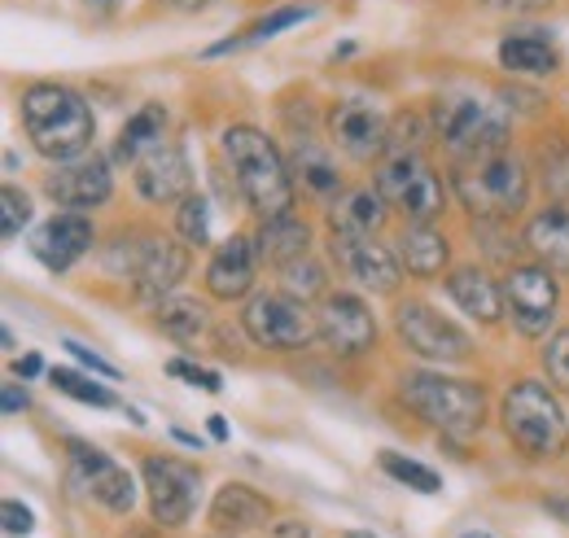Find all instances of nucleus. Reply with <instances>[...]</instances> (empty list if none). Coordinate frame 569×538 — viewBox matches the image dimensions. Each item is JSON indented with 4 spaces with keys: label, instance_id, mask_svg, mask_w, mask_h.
<instances>
[{
    "label": "nucleus",
    "instance_id": "nucleus-11",
    "mask_svg": "<svg viewBox=\"0 0 569 538\" xmlns=\"http://www.w3.org/2000/svg\"><path fill=\"white\" fill-rule=\"evenodd\" d=\"M144 495H149V517L153 526L162 530H180L193 508H198V495H202V472L184 460H171V456H149L144 460Z\"/></svg>",
    "mask_w": 569,
    "mask_h": 538
},
{
    "label": "nucleus",
    "instance_id": "nucleus-30",
    "mask_svg": "<svg viewBox=\"0 0 569 538\" xmlns=\"http://www.w3.org/2000/svg\"><path fill=\"white\" fill-rule=\"evenodd\" d=\"M499 62L512 74H552L557 70V49L543 36H508L499 44Z\"/></svg>",
    "mask_w": 569,
    "mask_h": 538
},
{
    "label": "nucleus",
    "instance_id": "nucleus-44",
    "mask_svg": "<svg viewBox=\"0 0 569 538\" xmlns=\"http://www.w3.org/2000/svg\"><path fill=\"white\" fill-rule=\"evenodd\" d=\"M40 372H44V359H40V355H22V359H18V377H22V381H31V377H40Z\"/></svg>",
    "mask_w": 569,
    "mask_h": 538
},
{
    "label": "nucleus",
    "instance_id": "nucleus-42",
    "mask_svg": "<svg viewBox=\"0 0 569 538\" xmlns=\"http://www.w3.org/2000/svg\"><path fill=\"white\" fill-rule=\"evenodd\" d=\"M27 411V390L22 386H4V416H18Z\"/></svg>",
    "mask_w": 569,
    "mask_h": 538
},
{
    "label": "nucleus",
    "instance_id": "nucleus-21",
    "mask_svg": "<svg viewBox=\"0 0 569 538\" xmlns=\"http://www.w3.org/2000/svg\"><path fill=\"white\" fill-rule=\"evenodd\" d=\"M268 521H272V504L241 481H228L211 499V526L223 535H246V530H259Z\"/></svg>",
    "mask_w": 569,
    "mask_h": 538
},
{
    "label": "nucleus",
    "instance_id": "nucleus-17",
    "mask_svg": "<svg viewBox=\"0 0 569 538\" xmlns=\"http://www.w3.org/2000/svg\"><path fill=\"white\" fill-rule=\"evenodd\" d=\"M333 259L342 263V271L359 280L368 293H395L399 280H403V263L390 246H381L377 237H347V232H333L329 241Z\"/></svg>",
    "mask_w": 569,
    "mask_h": 538
},
{
    "label": "nucleus",
    "instance_id": "nucleus-25",
    "mask_svg": "<svg viewBox=\"0 0 569 538\" xmlns=\"http://www.w3.org/2000/svg\"><path fill=\"white\" fill-rule=\"evenodd\" d=\"M254 246H259V259H263V263L284 268V263L311 255V228H307V219H298V215L289 210V215H277V219H263Z\"/></svg>",
    "mask_w": 569,
    "mask_h": 538
},
{
    "label": "nucleus",
    "instance_id": "nucleus-19",
    "mask_svg": "<svg viewBox=\"0 0 569 538\" xmlns=\"http://www.w3.org/2000/svg\"><path fill=\"white\" fill-rule=\"evenodd\" d=\"M97 241V228L83 210H62L53 215L40 232H36V259L44 263L49 271H67L74 268Z\"/></svg>",
    "mask_w": 569,
    "mask_h": 538
},
{
    "label": "nucleus",
    "instance_id": "nucleus-43",
    "mask_svg": "<svg viewBox=\"0 0 569 538\" xmlns=\"http://www.w3.org/2000/svg\"><path fill=\"white\" fill-rule=\"evenodd\" d=\"M272 538H311V526L307 521H281V526H272Z\"/></svg>",
    "mask_w": 569,
    "mask_h": 538
},
{
    "label": "nucleus",
    "instance_id": "nucleus-8",
    "mask_svg": "<svg viewBox=\"0 0 569 538\" xmlns=\"http://www.w3.org/2000/svg\"><path fill=\"white\" fill-rule=\"evenodd\" d=\"M433 136L460 158H482L508 149V119L499 106H487L478 97H442L433 106Z\"/></svg>",
    "mask_w": 569,
    "mask_h": 538
},
{
    "label": "nucleus",
    "instance_id": "nucleus-12",
    "mask_svg": "<svg viewBox=\"0 0 569 538\" xmlns=\"http://www.w3.org/2000/svg\"><path fill=\"white\" fill-rule=\"evenodd\" d=\"M395 329L403 337V346L429 363H465L473 355L469 333L460 325H451L447 316H438L429 302H403L395 311Z\"/></svg>",
    "mask_w": 569,
    "mask_h": 538
},
{
    "label": "nucleus",
    "instance_id": "nucleus-31",
    "mask_svg": "<svg viewBox=\"0 0 569 538\" xmlns=\"http://www.w3.org/2000/svg\"><path fill=\"white\" fill-rule=\"evenodd\" d=\"M158 329L176 341H193L207 329V307L193 298H162L158 302Z\"/></svg>",
    "mask_w": 569,
    "mask_h": 538
},
{
    "label": "nucleus",
    "instance_id": "nucleus-33",
    "mask_svg": "<svg viewBox=\"0 0 569 538\" xmlns=\"http://www.w3.org/2000/svg\"><path fill=\"white\" fill-rule=\"evenodd\" d=\"M381 469L390 472L395 481H403L408 490H417V495H438L442 490V477L426 465H417V460H408V456H399V451H381Z\"/></svg>",
    "mask_w": 569,
    "mask_h": 538
},
{
    "label": "nucleus",
    "instance_id": "nucleus-23",
    "mask_svg": "<svg viewBox=\"0 0 569 538\" xmlns=\"http://www.w3.org/2000/svg\"><path fill=\"white\" fill-rule=\"evenodd\" d=\"M447 293L478 325H496L503 316V285H496L482 268H456L447 276Z\"/></svg>",
    "mask_w": 569,
    "mask_h": 538
},
{
    "label": "nucleus",
    "instance_id": "nucleus-49",
    "mask_svg": "<svg viewBox=\"0 0 569 538\" xmlns=\"http://www.w3.org/2000/svg\"><path fill=\"white\" fill-rule=\"evenodd\" d=\"M347 538H377V535H363V530H351Z\"/></svg>",
    "mask_w": 569,
    "mask_h": 538
},
{
    "label": "nucleus",
    "instance_id": "nucleus-24",
    "mask_svg": "<svg viewBox=\"0 0 569 538\" xmlns=\"http://www.w3.org/2000/svg\"><path fill=\"white\" fill-rule=\"evenodd\" d=\"M289 171H293V185H302L311 198H329L342 189V176H338L329 145H320L311 136H298V145L289 153Z\"/></svg>",
    "mask_w": 569,
    "mask_h": 538
},
{
    "label": "nucleus",
    "instance_id": "nucleus-6",
    "mask_svg": "<svg viewBox=\"0 0 569 538\" xmlns=\"http://www.w3.org/2000/svg\"><path fill=\"white\" fill-rule=\"evenodd\" d=\"M377 189L390 210H399L408 223H433L447 210V185L417 149H399L381 158Z\"/></svg>",
    "mask_w": 569,
    "mask_h": 538
},
{
    "label": "nucleus",
    "instance_id": "nucleus-45",
    "mask_svg": "<svg viewBox=\"0 0 569 538\" xmlns=\"http://www.w3.org/2000/svg\"><path fill=\"white\" fill-rule=\"evenodd\" d=\"M482 4H496V9H530V4H543V0H482Z\"/></svg>",
    "mask_w": 569,
    "mask_h": 538
},
{
    "label": "nucleus",
    "instance_id": "nucleus-38",
    "mask_svg": "<svg viewBox=\"0 0 569 538\" xmlns=\"http://www.w3.org/2000/svg\"><path fill=\"white\" fill-rule=\"evenodd\" d=\"M167 372H171V377H180V381H189V386H198V390H207V395H219V390H223L219 372L198 368V363H189V359H171V363H167Z\"/></svg>",
    "mask_w": 569,
    "mask_h": 538
},
{
    "label": "nucleus",
    "instance_id": "nucleus-16",
    "mask_svg": "<svg viewBox=\"0 0 569 538\" xmlns=\"http://www.w3.org/2000/svg\"><path fill=\"white\" fill-rule=\"evenodd\" d=\"M67 451H71V465H74V477L88 486V495L101 504V508H110V512H132V504H137V481H132V472L123 469L119 460H110L106 451H97L92 442H79L71 438L67 442Z\"/></svg>",
    "mask_w": 569,
    "mask_h": 538
},
{
    "label": "nucleus",
    "instance_id": "nucleus-15",
    "mask_svg": "<svg viewBox=\"0 0 569 538\" xmlns=\"http://www.w3.org/2000/svg\"><path fill=\"white\" fill-rule=\"evenodd\" d=\"M44 193L67 210H92V206L110 202V193H114L110 162L101 153H79L71 162H58L44 176Z\"/></svg>",
    "mask_w": 569,
    "mask_h": 538
},
{
    "label": "nucleus",
    "instance_id": "nucleus-34",
    "mask_svg": "<svg viewBox=\"0 0 569 538\" xmlns=\"http://www.w3.org/2000/svg\"><path fill=\"white\" fill-rule=\"evenodd\" d=\"M176 228H180L184 246H207L211 241V202L202 193H189L176 210Z\"/></svg>",
    "mask_w": 569,
    "mask_h": 538
},
{
    "label": "nucleus",
    "instance_id": "nucleus-47",
    "mask_svg": "<svg viewBox=\"0 0 569 538\" xmlns=\"http://www.w3.org/2000/svg\"><path fill=\"white\" fill-rule=\"evenodd\" d=\"M167 4H171V9H202L207 0H167Z\"/></svg>",
    "mask_w": 569,
    "mask_h": 538
},
{
    "label": "nucleus",
    "instance_id": "nucleus-37",
    "mask_svg": "<svg viewBox=\"0 0 569 538\" xmlns=\"http://www.w3.org/2000/svg\"><path fill=\"white\" fill-rule=\"evenodd\" d=\"M0 206H4V241H18L22 237V228L31 223V202H27V193H18L13 185H4V193H0Z\"/></svg>",
    "mask_w": 569,
    "mask_h": 538
},
{
    "label": "nucleus",
    "instance_id": "nucleus-28",
    "mask_svg": "<svg viewBox=\"0 0 569 538\" xmlns=\"http://www.w3.org/2000/svg\"><path fill=\"white\" fill-rule=\"evenodd\" d=\"M162 132H167V110L149 101V106H141V110L123 123V132H119V140H114V158L137 167L149 149L162 145Z\"/></svg>",
    "mask_w": 569,
    "mask_h": 538
},
{
    "label": "nucleus",
    "instance_id": "nucleus-46",
    "mask_svg": "<svg viewBox=\"0 0 569 538\" xmlns=\"http://www.w3.org/2000/svg\"><path fill=\"white\" fill-rule=\"evenodd\" d=\"M211 420V438L214 442H228V425H223V416H207Z\"/></svg>",
    "mask_w": 569,
    "mask_h": 538
},
{
    "label": "nucleus",
    "instance_id": "nucleus-35",
    "mask_svg": "<svg viewBox=\"0 0 569 538\" xmlns=\"http://www.w3.org/2000/svg\"><path fill=\"white\" fill-rule=\"evenodd\" d=\"M49 381L67 395V399H74V404H88V407H114V395L106 390V386H97L92 377H79V372H71V368H53L49 372Z\"/></svg>",
    "mask_w": 569,
    "mask_h": 538
},
{
    "label": "nucleus",
    "instance_id": "nucleus-39",
    "mask_svg": "<svg viewBox=\"0 0 569 538\" xmlns=\"http://www.w3.org/2000/svg\"><path fill=\"white\" fill-rule=\"evenodd\" d=\"M62 350H71L74 359H79L83 368H92L97 377H106V381H119V368H114V363H106V359H101L97 350H88V346H79V341H71V337L62 341Z\"/></svg>",
    "mask_w": 569,
    "mask_h": 538
},
{
    "label": "nucleus",
    "instance_id": "nucleus-29",
    "mask_svg": "<svg viewBox=\"0 0 569 538\" xmlns=\"http://www.w3.org/2000/svg\"><path fill=\"white\" fill-rule=\"evenodd\" d=\"M311 18V9L307 4H281V9H272L268 18H259V22H250L241 36H232V40H219L207 49V58H223V53H237V49H250V44H263V40H272L277 31L284 27H298V22H307Z\"/></svg>",
    "mask_w": 569,
    "mask_h": 538
},
{
    "label": "nucleus",
    "instance_id": "nucleus-14",
    "mask_svg": "<svg viewBox=\"0 0 569 538\" xmlns=\"http://www.w3.org/2000/svg\"><path fill=\"white\" fill-rule=\"evenodd\" d=\"M329 136L356 162H372L390 153V119L363 97H347L329 110Z\"/></svg>",
    "mask_w": 569,
    "mask_h": 538
},
{
    "label": "nucleus",
    "instance_id": "nucleus-10",
    "mask_svg": "<svg viewBox=\"0 0 569 538\" xmlns=\"http://www.w3.org/2000/svg\"><path fill=\"white\" fill-rule=\"evenodd\" d=\"M561 285L543 263H517L503 276V311L521 337H543L557 320Z\"/></svg>",
    "mask_w": 569,
    "mask_h": 538
},
{
    "label": "nucleus",
    "instance_id": "nucleus-22",
    "mask_svg": "<svg viewBox=\"0 0 569 538\" xmlns=\"http://www.w3.org/2000/svg\"><path fill=\"white\" fill-rule=\"evenodd\" d=\"M526 250L552 271H569V206L552 202L543 206L526 223Z\"/></svg>",
    "mask_w": 569,
    "mask_h": 538
},
{
    "label": "nucleus",
    "instance_id": "nucleus-41",
    "mask_svg": "<svg viewBox=\"0 0 569 538\" xmlns=\"http://www.w3.org/2000/svg\"><path fill=\"white\" fill-rule=\"evenodd\" d=\"M543 180L552 185L557 198H569V149L557 153V162H548V176H543Z\"/></svg>",
    "mask_w": 569,
    "mask_h": 538
},
{
    "label": "nucleus",
    "instance_id": "nucleus-27",
    "mask_svg": "<svg viewBox=\"0 0 569 538\" xmlns=\"http://www.w3.org/2000/svg\"><path fill=\"white\" fill-rule=\"evenodd\" d=\"M451 259V246L442 232H433V223H408L403 237H399V263L408 268V276L429 280V276H442Z\"/></svg>",
    "mask_w": 569,
    "mask_h": 538
},
{
    "label": "nucleus",
    "instance_id": "nucleus-26",
    "mask_svg": "<svg viewBox=\"0 0 569 538\" xmlns=\"http://www.w3.org/2000/svg\"><path fill=\"white\" fill-rule=\"evenodd\" d=\"M386 198L381 189H347L333 210H329V228L333 232H347V237H377L381 223H386Z\"/></svg>",
    "mask_w": 569,
    "mask_h": 538
},
{
    "label": "nucleus",
    "instance_id": "nucleus-4",
    "mask_svg": "<svg viewBox=\"0 0 569 538\" xmlns=\"http://www.w3.org/2000/svg\"><path fill=\"white\" fill-rule=\"evenodd\" d=\"M503 434L508 442L530 456V460H561L569 451V420H566V407L561 399L543 386V381H512L508 395H503Z\"/></svg>",
    "mask_w": 569,
    "mask_h": 538
},
{
    "label": "nucleus",
    "instance_id": "nucleus-13",
    "mask_svg": "<svg viewBox=\"0 0 569 538\" xmlns=\"http://www.w3.org/2000/svg\"><path fill=\"white\" fill-rule=\"evenodd\" d=\"M316 337H320L333 355L359 359V355L372 350V341H377V320H372V311H368V302H363L359 293L338 289V293H325V302H320V311H316Z\"/></svg>",
    "mask_w": 569,
    "mask_h": 538
},
{
    "label": "nucleus",
    "instance_id": "nucleus-50",
    "mask_svg": "<svg viewBox=\"0 0 569 538\" xmlns=\"http://www.w3.org/2000/svg\"><path fill=\"white\" fill-rule=\"evenodd\" d=\"M223 538H232V535H223Z\"/></svg>",
    "mask_w": 569,
    "mask_h": 538
},
{
    "label": "nucleus",
    "instance_id": "nucleus-48",
    "mask_svg": "<svg viewBox=\"0 0 569 538\" xmlns=\"http://www.w3.org/2000/svg\"><path fill=\"white\" fill-rule=\"evenodd\" d=\"M460 538H491V535H487V530H465Z\"/></svg>",
    "mask_w": 569,
    "mask_h": 538
},
{
    "label": "nucleus",
    "instance_id": "nucleus-5",
    "mask_svg": "<svg viewBox=\"0 0 569 538\" xmlns=\"http://www.w3.org/2000/svg\"><path fill=\"white\" fill-rule=\"evenodd\" d=\"M399 395L426 425H433L438 434H451V438H469L487 420V390L478 381H465V377L408 372L399 381Z\"/></svg>",
    "mask_w": 569,
    "mask_h": 538
},
{
    "label": "nucleus",
    "instance_id": "nucleus-20",
    "mask_svg": "<svg viewBox=\"0 0 569 538\" xmlns=\"http://www.w3.org/2000/svg\"><path fill=\"white\" fill-rule=\"evenodd\" d=\"M259 276V246L246 237H228L223 246H214L211 263H207V289L219 302H237L254 289Z\"/></svg>",
    "mask_w": 569,
    "mask_h": 538
},
{
    "label": "nucleus",
    "instance_id": "nucleus-2",
    "mask_svg": "<svg viewBox=\"0 0 569 538\" xmlns=\"http://www.w3.org/2000/svg\"><path fill=\"white\" fill-rule=\"evenodd\" d=\"M22 128L36 153H44L49 162H71L88 153L97 132L88 101L67 83H31L22 92Z\"/></svg>",
    "mask_w": 569,
    "mask_h": 538
},
{
    "label": "nucleus",
    "instance_id": "nucleus-9",
    "mask_svg": "<svg viewBox=\"0 0 569 538\" xmlns=\"http://www.w3.org/2000/svg\"><path fill=\"white\" fill-rule=\"evenodd\" d=\"M241 329L254 346L289 355V350H302L316 337V320H311L302 298L281 289V293H254L241 311Z\"/></svg>",
    "mask_w": 569,
    "mask_h": 538
},
{
    "label": "nucleus",
    "instance_id": "nucleus-36",
    "mask_svg": "<svg viewBox=\"0 0 569 538\" xmlns=\"http://www.w3.org/2000/svg\"><path fill=\"white\" fill-rule=\"evenodd\" d=\"M543 372L557 390H569V329L548 337V350H543Z\"/></svg>",
    "mask_w": 569,
    "mask_h": 538
},
{
    "label": "nucleus",
    "instance_id": "nucleus-1",
    "mask_svg": "<svg viewBox=\"0 0 569 538\" xmlns=\"http://www.w3.org/2000/svg\"><path fill=\"white\" fill-rule=\"evenodd\" d=\"M219 145H223V158H228V171H232L241 198L259 219H277V215L293 210L298 185H293L289 158L277 149L272 136L250 128V123H232V128H223Z\"/></svg>",
    "mask_w": 569,
    "mask_h": 538
},
{
    "label": "nucleus",
    "instance_id": "nucleus-7",
    "mask_svg": "<svg viewBox=\"0 0 569 538\" xmlns=\"http://www.w3.org/2000/svg\"><path fill=\"white\" fill-rule=\"evenodd\" d=\"M106 263H110V271H119L137 285V298H162L184 280L189 250L171 237L141 232V237H119V246L106 255Z\"/></svg>",
    "mask_w": 569,
    "mask_h": 538
},
{
    "label": "nucleus",
    "instance_id": "nucleus-32",
    "mask_svg": "<svg viewBox=\"0 0 569 538\" xmlns=\"http://www.w3.org/2000/svg\"><path fill=\"white\" fill-rule=\"evenodd\" d=\"M281 289L293 293V298H302V302L325 298V293H329V271L320 268L311 255H302V259H293V263L281 268Z\"/></svg>",
    "mask_w": 569,
    "mask_h": 538
},
{
    "label": "nucleus",
    "instance_id": "nucleus-18",
    "mask_svg": "<svg viewBox=\"0 0 569 538\" xmlns=\"http://www.w3.org/2000/svg\"><path fill=\"white\" fill-rule=\"evenodd\" d=\"M137 189H141L144 202L153 206H176L193 193V171H189V158L180 145H158L149 149L141 162H137Z\"/></svg>",
    "mask_w": 569,
    "mask_h": 538
},
{
    "label": "nucleus",
    "instance_id": "nucleus-3",
    "mask_svg": "<svg viewBox=\"0 0 569 538\" xmlns=\"http://www.w3.org/2000/svg\"><path fill=\"white\" fill-rule=\"evenodd\" d=\"M451 185L478 223H508L530 202V176L521 158H512L508 149L482 153V158H460Z\"/></svg>",
    "mask_w": 569,
    "mask_h": 538
},
{
    "label": "nucleus",
    "instance_id": "nucleus-40",
    "mask_svg": "<svg viewBox=\"0 0 569 538\" xmlns=\"http://www.w3.org/2000/svg\"><path fill=\"white\" fill-rule=\"evenodd\" d=\"M0 517H4V530H9V535H31V530H36L31 508H27V504H18V499H4Z\"/></svg>",
    "mask_w": 569,
    "mask_h": 538
}]
</instances>
